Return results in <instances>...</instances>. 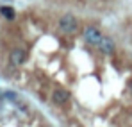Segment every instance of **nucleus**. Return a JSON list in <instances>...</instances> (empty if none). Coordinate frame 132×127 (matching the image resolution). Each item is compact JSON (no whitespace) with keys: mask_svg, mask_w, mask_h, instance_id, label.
I'll use <instances>...</instances> for the list:
<instances>
[{"mask_svg":"<svg viewBox=\"0 0 132 127\" xmlns=\"http://www.w3.org/2000/svg\"><path fill=\"white\" fill-rule=\"evenodd\" d=\"M77 29H79V21H77V18L73 14L66 13V14H63L59 18V31L63 34H73Z\"/></svg>","mask_w":132,"mask_h":127,"instance_id":"nucleus-1","label":"nucleus"},{"mask_svg":"<svg viewBox=\"0 0 132 127\" xmlns=\"http://www.w3.org/2000/svg\"><path fill=\"white\" fill-rule=\"evenodd\" d=\"M82 38L86 40V43L98 47L100 41L104 40V34H102L100 29H96L95 25H88V27H84V31H82Z\"/></svg>","mask_w":132,"mask_h":127,"instance_id":"nucleus-2","label":"nucleus"},{"mask_svg":"<svg viewBox=\"0 0 132 127\" xmlns=\"http://www.w3.org/2000/svg\"><path fill=\"white\" fill-rule=\"evenodd\" d=\"M52 100L55 106H66L70 102V91H66L64 88H55L52 93Z\"/></svg>","mask_w":132,"mask_h":127,"instance_id":"nucleus-3","label":"nucleus"},{"mask_svg":"<svg viewBox=\"0 0 132 127\" xmlns=\"http://www.w3.org/2000/svg\"><path fill=\"white\" fill-rule=\"evenodd\" d=\"M27 61V52L23 48H13L11 54H9V63L13 66H20Z\"/></svg>","mask_w":132,"mask_h":127,"instance_id":"nucleus-4","label":"nucleus"},{"mask_svg":"<svg viewBox=\"0 0 132 127\" xmlns=\"http://www.w3.org/2000/svg\"><path fill=\"white\" fill-rule=\"evenodd\" d=\"M98 50H100L102 54H105V56H111V54H114V50H116V43H114L112 38L104 36V40L98 45Z\"/></svg>","mask_w":132,"mask_h":127,"instance_id":"nucleus-5","label":"nucleus"},{"mask_svg":"<svg viewBox=\"0 0 132 127\" xmlns=\"http://www.w3.org/2000/svg\"><path fill=\"white\" fill-rule=\"evenodd\" d=\"M0 14H2L5 20H14V16H16L14 9L9 7V5H0Z\"/></svg>","mask_w":132,"mask_h":127,"instance_id":"nucleus-6","label":"nucleus"},{"mask_svg":"<svg viewBox=\"0 0 132 127\" xmlns=\"http://www.w3.org/2000/svg\"><path fill=\"white\" fill-rule=\"evenodd\" d=\"M129 89H130V93H132V81H130V84H129Z\"/></svg>","mask_w":132,"mask_h":127,"instance_id":"nucleus-7","label":"nucleus"}]
</instances>
